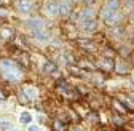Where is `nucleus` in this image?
Masks as SVG:
<instances>
[{"mask_svg": "<svg viewBox=\"0 0 134 131\" xmlns=\"http://www.w3.org/2000/svg\"><path fill=\"white\" fill-rule=\"evenodd\" d=\"M74 7H75L74 0H59V16H62V18L72 16Z\"/></svg>", "mask_w": 134, "mask_h": 131, "instance_id": "39448f33", "label": "nucleus"}, {"mask_svg": "<svg viewBox=\"0 0 134 131\" xmlns=\"http://www.w3.org/2000/svg\"><path fill=\"white\" fill-rule=\"evenodd\" d=\"M54 125H56V131H67V128H65L64 123H61V122H54Z\"/></svg>", "mask_w": 134, "mask_h": 131, "instance_id": "4468645a", "label": "nucleus"}, {"mask_svg": "<svg viewBox=\"0 0 134 131\" xmlns=\"http://www.w3.org/2000/svg\"><path fill=\"white\" fill-rule=\"evenodd\" d=\"M24 93H26V96L29 97V99H34V97L37 96V93L34 91V90H32L30 86H26V88H24Z\"/></svg>", "mask_w": 134, "mask_h": 131, "instance_id": "9b49d317", "label": "nucleus"}, {"mask_svg": "<svg viewBox=\"0 0 134 131\" xmlns=\"http://www.w3.org/2000/svg\"><path fill=\"white\" fill-rule=\"evenodd\" d=\"M0 129H2V131H10V129H11V123L7 122V120H5V122L2 120V122H0Z\"/></svg>", "mask_w": 134, "mask_h": 131, "instance_id": "ddd939ff", "label": "nucleus"}, {"mask_svg": "<svg viewBox=\"0 0 134 131\" xmlns=\"http://www.w3.org/2000/svg\"><path fill=\"white\" fill-rule=\"evenodd\" d=\"M0 74L8 81H19L23 78V70L19 64L11 59H0Z\"/></svg>", "mask_w": 134, "mask_h": 131, "instance_id": "f03ea898", "label": "nucleus"}, {"mask_svg": "<svg viewBox=\"0 0 134 131\" xmlns=\"http://www.w3.org/2000/svg\"><path fill=\"white\" fill-rule=\"evenodd\" d=\"M131 86L134 88V77H131Z\"/></svg>", "mask_w": 134, "mask_h": 131, "instance_id": "f3484780", "label": "nucleus"}, {"mask_svg": "<svg viewBox=\"0 0 134 131\" xmlns=\"http://www.w3.org/2000/svg\"><path fill=\"white\" fill-rule=\"evenodd\" d=\"M43 72L45 74H49V75H53L54 72H58V64L53 62V61H46L43 64Z\"/></svg>", "mask_w": 134, "mask_h": 131, "instance_id": "9d476101", "label": "nucleus"}, {"mask_svg": "<svg viewBox=\"0 0 134 131\" xmlns=\"http://www.w3.org/2000/svg\"><path fill=\"white\" fill-rule=\"evenodd\" d=\"M118 75H128V74H131V70H132V64L126 59V58H118L115 61V69H113Z\"/></svg>", "mask_w": 134, "mask_h": 131, "instance_id": "7ed1b4c3", "label": "nucleus"}, {"mask_svg": "<svg viewBox=\"0 0 134 131\" xmlns=\"http://www.w3.org/2000/svg\"><path fill=\"white\" fill-rule=\"evenodd\" d=\"M99 16L107 26L115 27L120 26L123 21V14H121V0H105L104 5L100 7Z\"/></svg>", "mask_w": 134, "mask_h": 131, "instance_id": "f257e3e1", "label": "nucleus"}, {"mask_svg": "<svg viewBox=\"0 0 134 131\" xmlns=\"http://www.w3.org/2000/svg\"><path fill=\"white\" fill-rule=\"evenodd\" d=\"M34 39H35L37 42H42V43H48L49 42V32L46 30V29H43V30H38V32H34V34H30Z\"/></svg>", "mask_w": 134, "mask_h": 131, "instance_id": "1a4fd4ad", "label": "nucleus"}, {"mask_svg": "<svg viewBox=\"0 0 134 131\" xmlns=\"http://www.w3.org/2000/svg\"><path fill=\"white\" fill-rule=\"evenodd\" d=\"M26 26H27V29H29V32H30V34H34V32H38V30H43V29H46L45 23H43L40 18H30V19L26 23Z\"/></svg>", "mask_w": 134, "mask_h": 131, "instance_id": "0eeeda50", "label": "nucleus"}, {"mask_svg": "<svg viewBox=\"0 0 134 131\" xmlns=\"http://www.w3.org/2000/svg\"><path fill=\"white\" fill-rule=\"evenodd\" d=\"M74 2H75V3H78V2H86V3H88V0H74Z\"/></svg>", "mask_w": 134, "mask_h": 131, "instance_id": "dca6fc26", "label": "nucleus"}, {"mask_svg": "<svg viewBox=\"0 0 134 131\" xmlns=\"http://www.w3.org/2000/svg\"><path fill=\"white\" fill-rule=\"evenodd\" d=\"M29 131H40L38 126H29Z\"/></svg>", "mask_w": 134, "mask_h": 131, "instance_id": "2eb2a0df", "label": "nucleus"}, {"mask_svg": "<svg viewBox=\"0 0 134 131\" xmlns=\"http://www.w3.org/2000/svg\"><path fill=\"white\" fill-rule=\"evenodd\" d=\"M94 18H97L96 10H94L91 5H88L86 8H83V10L80 11V14H78V19H77V24H81V23L90 21V19H94Z\"/></svg>", "mask_w": 134, "mask_h": 131, "instance_id": "423d86ee", "label": "nucleus"}, {"mask_svg": "<svg viewBox=\"0 0 134 131\" xmlns=\"http://www.w3.org/2000/svg\"><path fill=\"white\" fill-rule=\"evenodd\" d=\"M16 10L23 14H29L34 10V2L32 0H18L16 2Z\"/></svg>", "mask_w": 134, "mask_h": 131, "instance_id": "6e6552de", "label": "nucleus"}, {"mask_svg": "<svg viewBox=\"0 0 134 131\" xmlns=\"http://www.w3.org/2000/svg\"><path fill=\"white\" fill-rule=\"evenodd\" d=\"M131 97H132V99H134V93H132V94H131Z\"/></svg>", "mask_w": 134, "mask_h": 131, "instance_id": "a211bd4d", "label": "nucleus"}, {"mask_svg": "<svg viewBox=\"0 0 134 131\" xmlns=\"http://www.w3.org/2000/svg\"><path fill=\"white\" fill-rule=\"evenodd\" d=\"M43 10L49 18H59V0H46Z\"/></svg>", "mask_w": 134, "mask_h": 131, "instance_id": "20e7f679", "label": "nucleus"}, {"mask_svg": "<svg viewBox=\"0 0 134 131\" xmlns=\"http://www.w3.org/2000/svg\"><path fill=\"white\" fill-rule=\"evenodd\" d=\"M21 122L23 123H30L32 122V115H30L29 112H23L21 113Z\"/></svg>", "mask_w": 134, "mask_h": 131, "instance_id": "f8f14e48", "label": "nucleus"}]
</instances>
